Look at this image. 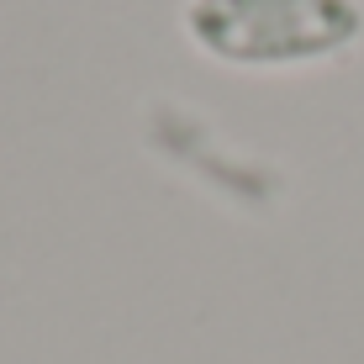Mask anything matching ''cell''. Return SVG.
<instances>
[{
	"instance_id": "obj_1",
	"label": "cell",
	"mask_w": 364,
	"mask_h": 364,
	"mask_svg": "<svg viewBox=\"0 0 364 364\" xmlns=\"http://www.w3.org/2000/svg\"><path fill=\"white\" fill-rule=\"evenodd\" d=\"M180 32L200 58L248 74L317 69L359 48V0H185Z\"/></svg>"
}]
</instances>
